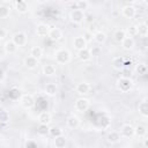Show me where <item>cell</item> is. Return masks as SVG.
<instances>
[{
  "label": "cell",
  "instance_id": "cell-1",
  "mask_svg": "<svg viewBox=\"0 0 148 148\" xmlns=\"http://www.w3.org/2000/svg\"><path fill=\"white\" fill-rule=\"evenodd\" d=\"M54 60L59 65H66L72 60V53L67 49H58L54 52Z\"/></svg>",
  "mask_w": 148,
  "mask_h": 148
},
{
  "label": "cell",
  "instance_id": "cell-2",
  "mask_svg": "<svg viewBox=\"0 0 148 148\" xmlns=\"http://www.w3.org/2000/svg\"><path fill=\"white\" fill-rule=\"evenodd\" d=\"M133 87V81L128 76H120L117 80V88L120 92H128Z\"/></svg>",
  "mask_w": 148,
  "mask_h": 148
},
{
  "label": "cell",
  "instance_id": "cell-3",
  "mask_svg": "<svg viewBox=\"0 0 148 148\" xmlns=\"http://www.w3.org/2000/svg\"><path fill=\"white\" fill-rule=\"evenodd\" d=\"M20 104H21L22 108H24L27 110H30L35 106L36 101H35V97L31 94H23L20 97Z\"/></svg>",
  "mask_w": 148,
  "mask_h": 148
},
{
  "label": "cell",
  "instance_id": "cell-4",
  "mask_svg": "<svg viewBox=\"0 0 148 148\" xmlns=\"http://www.w3.org/2000/svg\"><path fill=\"white\" fill-rule=\"evenodd\" d=\"M86 18V13L84 10H81L79 8L76 9H73L71 13H69V20L74 23V24H81Z\"/></svg>",
  "mask_w": 148,
  "mask_h": 148
},
{
  "label": "cell",
  "instance_id": "cell-5",
  "mask_svg": "<svg viewBox=\"0 0 148 148\" xmlns=\"http://www.w3.org/2000/svg\"><path fill=\"white\" fill-rule=\"evenodd\" d=\"M89 106H90V101L84 96L76 98V101L74 103V108L77 112H84L89 109Z\"/></svg>",
  "mask_w": 148,
  "mask_h": 148
},
{
  "label": "cell",
  "instance_id": "cell-6",
  "mask_svg": "<svg viewBox=\"0 0 148 148\" xmlns=\"http://www.w3.org/2000/svg\"><path fill=\"white\" fill-rule=\"evenodd\" d=\"M12 40L20 47V46H24L27 44L28 37H27V34L24 31H17L12 36Z\"/></svg>",
  "mask_w": 148,
  "mask_h": 148
},
{
  "label": "cell",
  "instance_id": "cell-7",
  "mask_svg": "<svg viewBox=\"0 0 148 148\" xmlns=\"http://www.w3.org/2000/svg\"><path fill=\"white\" fill-rule=\"evenodd\" d=\"M119 133H120L121 138L131 139L134 136V126L131 124H124V125H121Z\"/></svg>",
  "mask_w": 148,
  "mask_h": 148
},
{
  "label": "cell",
  "instance_id": "cell-8",
  "mask_svg": "<svg viewBox=\"0 0 148 148\" xmlns=\"http://www.w3.org/2000/svg\"><path fill=\"white\" fill-rule=\"evenodd\" d=\"M81 125V119L76 114H71L66 119V126L69 130H76Z\"/></svg>",
  "mask_w": 148,
  "mask_h": 148
},
{
  "label": "cell",
  "instance_id": "cell-9",
  "mask_svg": "<svg viewBox=\"0 0 148 148\" xmlns=\"http://www.w3.org/2000/svg\"><path fill=\"white\" fill-rule=\"evenodd\" d=\"M121 15L125 17V18H133L135 15H136V8L133 6V5H126L121 8Z\"/></svg>",
  "mask_w": 148,
  "mask_h": 148
},
{
  "label": "cell",
  "instance_id": "cell-10",
  "mask_svg": "<svg viewBox=\"0 0 148 148\" xmlns=\"http://www.w3.org/2000/svg\"><path fill=\"white\" fill-rule=\"evenodd\" d=\"M49 30H50V25L44 23V22L38 23L35 28V32L38 37H46L47 34H49Z\"/></svg>",
  "mask_w": 148,
  "mask_h": 148
},
{
  "label": "cell",
  "instance_id": "cell-11",
  "mask_svg": "<svg viewBox=\"0 0 148 148\" xmlns=\"http://www.w3.org/2000/svg\"><path fill=\"white\" fill-rule=\"evenodd\" d=\"M75 91H76L79 95H81V96L88 95L89 91H90V84H89L88 82H86V81H81V82H79V83L76 84Z\"/></svg>",
  "mask_w": 148,
  "mask_h": 148
},
{
  "label": "cell",
  "instance_id": "cell-12",
  "mask_svg": "<svg viewBox=\"0 0 148 148\" xmlns=\"http://www.w3.org/2000/svg\"><path fill=\"white\" fill-rule=\"evenodd\" d=\"M73 46H74V49L75 50H82V49H84V47H87V45H88V42L84 39V37L83 36H75L74 38H73Z\"/></svg>",
  "mask_w": 148,
  "mask_h": 148
},
{
  "label": "cell",
  "instance_id": "cell-13",
  "mask_svg": "<svg viewBox=\"0 0 148 148\" xmlns=\"http://www.w3.org/2000/svg\"><path fill=\"white\" fill-rule=\"evenodd\" d=\"M23 65H24V67L28 68V69H35V68H37V66L39 65V60L36 59V58H34V57H31V56H28V57L24 58Z\"/></svg>",
  "mask_w": 148,
  "mask_h": 148
},
{
  "label": "cell",
  "instance_id": "cell-14",
  "mask_svg": "<svg viewBox=\"0 0 148 148\" xmlns=\"http://www.w3.org/2000/svg\"><path fill=\"white\" fill-rule=\"evenodd\" d=\"M47 37H50L51 40H54V42H58L62 38V31L61 29L54 27V28H50L49 30V34H47Z\"/></svg>",
  "mask_w": 148,
  "mask_h": 148
},
{
  "label": "cell",
  "instance_id": "cell-15",
  "mask_svg": "<svg viewBox=\"0 0 148 148\" xmlns=\"http://www.w3.org/2000/svg\"><path fill=\"white\" fill-rule=\"evenodd\" d=\"M76 56H77V59H79L81 62H87V61H89V60L91 59V57H92L90 50L87 49V47H84V49H82V50H79Z\"/></svg>",
  "mask_w": 148,
  "mask_h": 148
},
{
  "label": "cell",
  "instance_id": "cell-16",
  "mask_svg": "<svg viewBox=\"0 0 148 148\" xmlns=\"http://www.w3.org/2000/svg\"><path fill=\"white\" fill-rule=\"evenodd\" d=\"M37 121L38 124H43V125H50L52 123V114L47 111H43L38 114V118H37Z\"/></svg>",
  "mask_w": 148,
  "mask_h": 148
},
{
  "label": "cell",
  "instance_id": "cell-17",
  "mask_svg": "<svg viewBox=\"0 0 148 148\" xmlns=\"http://www.w3.org/2000/svg\"><path fill=\"white\" fill-rule=\"evenodd\" d=\"M120 44H121V47H123L125 51H131V50H133L134 46H135V42H134L133 37H130V36H126V37L120 42Z\"/></svg>",
  "mask_w": 148,
  "mask_h": 148
},
{
  "label": "cell",
  "instance_id": "cell-18",
  "mask_svg": "<svg viewBox=\"0 0 148 148\" xmlns=\"http://www.w3.org/2000/svg\"><path fill=\"white\" fill-rule=\"evenodd\" d=\"M15 9L20 14H25L29 10V5L25 0H15Z\"/></svg>",
  "mask_w": 148,
  "mask_h": 148
},
{
  "label": "cell",
  "instance_id": "cell-19",
  "mask_svg": "<svg viewBox=\"0 0 148 148\" xmlns=\"http://www.w3.org/2000/svg\"><path fill=\"white\" fill-rule=\"evenodd\" d=\"M17 47H18V46H17L12 39L5 42V44H3V51H5V53H7V54H14V53H16Z\"/></svg>",
  "mask_w": 148,
  "mask_h": 148
},
{
  "label": "cell",
  "instance_id": "cell-20",
  "mask_svg": "<svg viewBox=\"0 0 148 148\" xmlns=\"http://www.w3.org/2000/svg\"><path fill=\"white\" fill-rule=\"evenodd\" d=\"M120 140H121V135H120V133L118 131H111L106 135V141L109 143H111V145L118 143Z\"/></svg>",
  "mask_w": 148,
  "mask_h": 148
},
{
  "label": "cell",
  "instance_id": "cell-21",
  "mask_svg": "<svg viewBox=\"0 0 148 148\" xmlns=\"http://www.w3.org/2000/svg\"><path fill=\"white\" fill-rule=\"evenodd\" d=\"M44 92L49 96V97H54L57 94H58V87L56 83L53 82H50V83H46L45 88H44Z\"/></svg>",
  "mask_w": 148,
  "mask_h": 148
},
{
  "label": "cell",
  "instance_id": "cell-22",
  "mask_svg": "<svg viewBox=\"0 0 148 148\" xmlns=\"http://www.w3.org/2000/svg\"><path fill=\"white\" fill-rule=\"evenodd\" d=\"M138 111H139V114L143 118H147L148 117V102L147 99H142L139 105H138Z\"/></svg>",
  "mask_w": 148,
  "mask_h": 148
},
{
  "label": "cell",
  "instance_id": "cell-23",
  "mask_svg": "<svg viewBox=\"0 0 148 148\" xmlns=\"http://www.w3.org/2000/svg\"><path fill=\"white\" fill-rule=\"evenodd\" d=\"M53 145L56 148H65L67 146V138L64 134L56 136L53 138Z\"/></svg>",
  "mask_w": 148,
  "mask_h": 148
},
{
  "label": "cell",
  "instance_id": "cell-24",
  "mask_svg": "<svg viewBox=\"0 0 148 148\" xmlns=\"http://www.w3.org/2000/svg\"><path fill=\"white\" fill-rule=\"evenodd\" d=\"M136 35H139L140 37L145 38L148 35V25L146 22H140L139 24H136Z\"/></svg>",
  "mask_w": 148,
  "mask_h": 148
},
{
  "label": "cell",
  "instance_id": "cell-25",
  "mask_svg": "<svg viewBox=\"0 0 148 148\" xmlns=\"http://www.w3.org/2000/svg\"><path fill=\"white\" fill-rule=\"evenodd\" d=\"M42 72H43V74L45 76H54L57 69H56V66L54 65H52V64H45L43 66V68H42Z\"/></svg>",
  "mask_w": 148,
  "mask_h": 148
},
{
  "label": "cell",
  "instance_id": "cell-26",
  "mask_svg": "<svg viewBox=\"0 0 148 148\" xmlns=\"http://www.w3.org/2000/svg\"><path fill=\"white\" fill-rule=\"evenodd\" d=\"M106 38H108L106 34H105L104 31H102V30H97V31L92 35V39H94L97 44H103V43H105Z\"/></svg>",
  "mask_w": 148,
  "mask_h": 148
},
{
  "label": "cell",
  "instance_id": "cell-27",
  "mask_svg": "<svg viewBox=\"0 0 148 148\" xmlns=\"http://www.w3.org/2000/svg\"><path fill=\"white\" fill-rule=\"evenodd\" d=\"M112 67L117 71H123L124 67H125V60L121 58V57H116L112 59Z\"/></svg>",
  "mask_w": 148,
  "mask_h": 148
},
{
  "label": "cell",
  "instance_id": "cell-28",
  "mask_svg": "<svg viewBox=\"0 0 148 148\" xmlns=\"http://www.w3.org/2000/svg\"><path fill=\"white\" fill-rule=\"evenodd\" d=\"M134 135H136L138 138H143L145 135H147V127L142 124H138L134 127Z\"/></svg>",
  "mask_w": 148,
  "mask_h": 148
},
{
  "label": "cell",
  "instance_id": "cell-29",
  "mask_svg": "<svg viewBox=\"0 0 148 148\" xmlns=\"http://www.w3.org/2000/svg\"><path fill=\"white\" fill-rule=\"evenodd\" d=\"M30 56L39 60V59L43 57V49H42L40 46H37V45L32 46V47L30 49Z\"/></svg>",
  "mask_w": 148,
  "mask_h": 148
},
{
  "label": "cell",
  "instance_id": "cell-30",
  "mask_svg": "<svg viewBox=\"0 0 148 148\" xmlns=\"http://www.w3.org/2000/svg\"><path fill=\"white\" fill-rule=\"evenodd\" d=\"M10 120V114L6 109H0V124H7Z\"/></svg>",
  "mask_w": 148,
  "mask_h": 148
},
{
  "label": "cell",
  "instance_id": "cell-31",
  "mask_svg": "<svg viewBox=\"0 0 148 148\" xmlns=\"http://www.w3.org/2000/svg\"><path fill=\"white\" fill-rule=\"evenodd\" d=\"M10 15V7L7 5H0V18H7Z\"/></svg>",
  "mask_w": 148,
  "mask_h": 148
},
{
  "label": "cell",
  "instance_id": "cell-32",
  "mask_svg": "<svg viewBox=\"0 0 148 148\" xmlns=\"http://www.w3.org/2000/svg\"><path fill=\"white\" fill-rule=\"evenodd\" d=\"M125 37H126V32H125V30H123V29H118V30H116L114 34H113V39H114L116 42H118V43H120Z\"/></svg>",
  "mask_w": 148,
  "mask_h": 148
},
{
  "label": "cell",
  "instance_id": "cell-33",
  "mask_svg": "<svg viewBox=\"0 0 148 148\" xmlns=\"http://www.w3.org/2000/svg\"><path fill=\"white\" fill-rule=\"evenodd\" d=\"M64 134L62 133V130L59 127V126H52V127H49V135H51L52 138H56V136H59Z\"/></svg>",
  "mask_w": 148,
  "mask_h": 148
},
{
  "label": "cell",
  "instance_id": "cell-34",
  "mask_svg": "<svg viewBox=\"0 0 148 148\" xmlns=\"http://www.w3.org/2000/svg\"><path fill=\"white\" fill-rule=\"evenodd\" d=\"M135 72H136V74H139V75H145V74L147 73V66H146V64H143V62L138 64V65L135 66Z\"/></svg>",
  "mask_w": 148,
  "mask_h": 148
},
{
  "label": "cell",
  "instance_id": "cell-35",
  "mask_svg": "<svg viewBox=\"0 0 148 148\" xmlns=\"http://www.w3.org/2000/svg\"><path fill=\"white\" fill-rule=\"evenodd\" d=\"M126 32V36H130V37H134L136 35V24H131L127 27V29L125 30Z\"/></svg>",
  "mask_w": 148,
  "mask_h": 148
},
{
  "label": "cell",
  "instance_id": "cell-36",
  "mask_svg": "<svg viewBox=\"0 0 148 148\" xmlns=\"http://www.w3.org/2000/svg\"><path fill=\"white\" fill-rule=\"evenodd\" d=\"M37 133L39 135H49V125H43V124H39L38 128H37Z\"/></svg>",
  "mask_w": 148,
  "mask_h": 148
},
{
  "label": "cell",
  "instance_id": "cell-37",
  "mask_svg": "<svg viewBox=\"0 0 148 148\" xmlns=\"http://www.w3.org/2000/svg\"><path fill=\"white\" fill-rule=\"evenodd\" d=\"M76 6H77L79 9L86 10V9L88 8L89 3H88V0H77V1H76Z\"/></svg>",
  "mask_w": 148,
  "mask_h": 148
},
{
  "label": "cell",
  "instance_id": "cell-38",
  "mask_svg": "<svg viewBox=\"0 0 148 148\" xmlns=\"http://www.w3.org/2000/svg\"><path fill=\"white\" fill-rule=\"evenodd\" d=\"M24 147H37V142L34 141V140H28L25 143H24Z\"/></svg>",
  "mask_w": 148,
  "mask_h": 148
},
{
  "label": "cell",
  "instance_id": "cell-39",
  "mask_svg": "<svg viewBox=\"0 0 148 148\" xmlns=\"http://www.w3.org/2000/svg\"><path fill=\"white\" fill-rule=\"evenodd\" d=\"M7 37V30L5 28H0V39H3Z\"/></svg>",
  "mask_w": 148,
  "mask_h": 148
},
{
  "label": "cell",
  "instance_id": "cell-40",
  "mask_svg": "<svg viewBox=\"0 0 148 148\" xmlns=\"http://www.w3.org/2000/svg\"><path fill=\"white\" fill-rule=\"evenodd\" d=\"M5 80H6V72L2 68H0V83L3 82Z\"/></svg>",
  "mask_w": 148,
  "mask_h": 148
},
{
  "label": "cell",
  "instance_id": "cell-41",
  "mask_svg": "<svg viewBox=\"0 0 148 148\" xmlns=\"http://www.w3.org/2000/svg\"><path fill=\"white\" fill-rule=\"evenodd\" d=\"M142 139H143L142 145H143V147H145V148H147V147H148V138H147V135H145Z\"/></svg>",
  "mask_w": 148,
  "mask_h": 148
},
{
  "label": "cell",
  "instance_id": "cell-42",
  "mask_svg": "<svg viewBox=\"0 0 148 148\" xmlns=\"http://www.w3.org/2000/svg\"><path fill=\"white\" fill-rule=\"evenodd\" d=\"M125 1H126V2L128 3V5H131V3H134V2L136 1V0H125Z\"/></svg>",
  "mask_w": 148,
  "mask_h": 148
},
{
  "label": "cell",
  "instance_id": "cell-43",
  "mask_svg": "<svg viewBox=\"0 0 148 148\" xmlns=\"http://www.w3.org/2000/svg\"><path fill=\"white\" fill-rule=\"evenodd\" d=\"M46 1H47V0H37V2H38V3H40V5H43V3H45Z\"/></svg>",
  "mask_w": 148,
  "mask_h": 148
},
{
  "label": "cell",
  "instance_id": "cell-44",
  "mask_svg": "<svg viewBox=\"0 0 148 148\" xmlns=\"http://www.w3.org/2000/svg\"><path fill=\"white\" fill-rule=\"evenodd\" d=\"M0 1H2L3 3H10L13 0H0Z\"/></svg>",
  "mask_w": 148,
  "mask_h": 148
},
{
  "label": "cell",
  "instance_id": "cell-45",
  "mask_svg": "<svg viewBox=\"0 0 148 148\" xmlns=\"http://www.w3.org/2000/svg\"><path fill=\"white\" fill-rule=\"evenodd\" d=\"M2 141H3V135H2V134H0V145L2 143Z\"/></svg>",
  "mask_w": 148,
  "mask_h": 148
},
{
  "label": "cell",
  "instance_id": "cell-46",
  "mask_svg": "<svg viewBox=\"0 0 148 148\" xmlns=\"http://www.w3.org/2000/svg\"><path fill=\"white\" fill-rule=\"evenodd\" d=\"M67 2H71V3H73V2H76L77 0H66Z\"/></svg>",
  "mask_w": 148,
  "mask_h": 148
}]
</instances>
